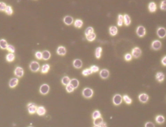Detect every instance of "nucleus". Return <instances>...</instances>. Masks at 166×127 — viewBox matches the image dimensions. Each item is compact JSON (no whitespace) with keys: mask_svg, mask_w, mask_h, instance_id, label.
<instances>
[{"mask_svg":"<svg viewBox=\"0 0 166 127\" xmlns=\"http://www.w3.org/2000/svg\"><path fill=\"white\" fill-rule=\"evenodd\" d=\"M74 22V19L70 15H67L63 18V22L67 25L70 26Z\"/></svg>","mask_w":166,"mask_h":127,"instance_id":"obj_12","label":"nucleus"},{"mask_svg":"<svg viewBox=\"0 0 166 127\" xmlns=\"http://www.w3.org/2000/svg\"><path fill=\"white\" fill-rule=\"evenodd\" d=\"M148 95L145 93H142L139 95L138 96L139 101L143 103H146L147 102L149 99Z\"/></svg>","mask_w":166,"mask_h":127,"instance_id":"obj_14","label":"nucleus"},{"mask_svg":"<svg viewBox=\"0 0 166 127\" xmlns=\"http://www.w3.org/2000/svg\"><path fill=\"white\" fill-rule=\"evenodd\" d=\"M146 32L145 27L142 25L138 26L136 30V33L139 37H143L145 36Z\"/></svg>","mask_w":166,"mask_h":127,"instance_id":"obj_5","label":"nucleus"},{"mask_svg":"<svg viewBox=\"0 0 166 127\" xmlns=\"http://www.w3.org/2000/svg\"><path fill=\"white\" fill-rule=\"evenodd\" d=\"M15 56L14 53H9L6 55V59L8 62H12L15 60Z\"/></svg>","mask_w":166,"mask_h":127,"instance_id":"obj_24","label":"nucleus"},{"mask_svg":"<svg viewBox=\"0 0 166 127\" xmlns=\"http://www.w3.org/2000/svg\"><path fill=\"white\" fill-rule=\"evenodd\" d=\"M93 73H96L99 70V68L98 66L96 65H92L91 66L90 68Z\"/></svg>","mask_w":166,"mask_h":127,"instance_id":"obj_42","label":"nucleus"},{"mask_svg":"<svg viewBox=\"0 0 166 127\" xmlns=\"http://www.w3.org/2000/svg\"><path fill=\"white\" fill-rule=\"evenodd\" d=\"M8 44L6 40L4 39H2L0 40V48L2 49H6Z\"/></svg>","mask_w":166,"mask_h":127,"instance_id":"obj_28","label":"nucleus"},{"mask_svg":"<svg viewBox=\"0 0 166 127\" xmlns=\"http://www.w3.org/2000/svg\"><path fill=\"white\" fill-rule=\"evenodd\" d=\"M132 56L131 54L127 53L124 56V59L126 61H130L132 60Z\"/></svg>","mask_w":166,"mask_h":127,"instance_id":"obj_45","label":"nucleus"},{"mask_svg":"<svg viewBox=\"0 0 166 127\" xmlns=\"http://www.w3.org/2000/svg\"><path fill=\"white\" fill-rule=\"evenodd\" d=\"M35 56L36 59L38 60H40L42 59L43 55L42 52L38 51L35 52Z\"/></svg>","mask_w":166,"mask_h":127,"instance_id":"obj_43","label":"nucleus"},{"mask_svg":"<svg viewBox=\"0 0 166 127\" xmlns=\"http://www.w3.org/2000/svg\"><path fill=\"white\" fill-rule=\"evenodd\" d=\"M142 54V51L139 47H136L132 49L131 54L132 57L137 59L140 57Z\"/></svg>","mask_w":166,"mask_h":127,"instance_id":"obj_8","label":"nucleus"},{"mask_svg":"<svg viewBox=\"0 0 166 127\" xmlns=\"http://www.w3.org/2000/svg\"><path fill=\"white\" fill-rule=\"evenodd\" d=\"M156 78L158 81L160 82H162L164 80L165 75L162 72H158L156 74Z\"/></svg>","mask_w":166,"mask_h":127,"instance_id":"obj_20","label":"nucleus"},{"mask_svg":"<svg viewBox=\"0 0 166 127\" xmlns=\"http://www.w3.org/2000/svg\"><path fill=\"white\" fill-rule=\"evenodd\" d=\"M101 117V112L99 110H96L93 112L92 115V117L93 120L96 119L97 118H99Z\"/></svg>","mask_w":166,"mask_h":127,"instance_id":"obj_33","label":"nucleus"},{"mask_svg":"<svg viewBox=\"0 0 166 127\" xmlns=\"http://www.w3.org/2000/svg\"><path fill=\"white\" fill-rule=\"evenodd\" d=\"M144 126L145 127H156L154 123L151 122H147L145 123Z\"/></svg>","mask_w":166,"mask_h":127,"instance_id":"obj_46","label":"nucleus"},{"mask_svg":"<svg viewBox=\"0 0 166 127\" xmlns=\"http://www.w3.org/2000/svg\"><path fill=\"white\" fill-rule=\"evenodd\" d=\"M148 8L150 12H155L157 10V5L154 2H150L148 6Z\"/></svg>","mask_w":166,"mask_h":127,"instance_id":"obj_18","label":"nucleus"},{"mask_svg":"<svg viewBox=\"0 0 166 127\" xmlns=\"http://www.w3.org/2000/svg\"><path fill=\"white\" fill-rule=\"evenodd\" d=\"M102 50V47H97L95 52V55L96 59H99L101 58Z\"/></svg>","mask_w":166,"mask_h":127,"instance_id":"obj_27","label":"nucleus"},{"mask_svg":"<svg viewBox=\"0 0 166 127\" xmlns=\"http://www.w3.org/2000/svg\"><path fill=\"white\" fill-rule=\"evenodd\" d=\"M123 16L124 23L126 26H129L131 23V19L129 15L125 14Z\"/></svg>","mask_w":166,"mask_h":127,"instance_id":"obj_22","label":"nucleus"},{"mask_svg":"<svg viewBox=\"0 0 166 127\" xmlns=\"http://www.w3.org/2000/svg\"><path fill=\"white\" fill-rule=\"evenodd\" d=\"M160 9L161 10L165 11L166 9V1L165 0L162 1L160 6Z\"/></svg>","mask_w":166,"mask_h":127,"instance_id":"obj_44","label":"nucleus"},{"mask_svg":"<svg viewBox=\"0 0 166 127\" xmlns=\"http://www.w3.org/2000/svg\"><path fill=\"white\" fill-rule=\"evenodd\" d=\"M28 127H34L33 126H28Z\"/></svg>","mask_w":166,"mask_h":127,"instance_id":"obj_50","label":"nucleus"},{"mask_svg":"<svg viewBox=\"0 0 166 127\" xmlns=\"http://www.w3.org/2000/svg\"><path fill=\"white\" fill-rule=\"evenodd\" d=\"M7 4L4 2H0V11H5L7 6Z\"/></svg>","mask_w":166,"mask_h":127,"instance_id":"obj_41","label":"nucleus"},{"mask_svg":"<svg viewBox=\"0 0 166 127\" xmlns=\"http://www.w3.org/2000/svg\"><path fill=\"white\" fill-rule=\"evenodd\" d=\"M75 89L70 84L66 86V90L67 92L69 93H71L73 92Z\"/></svg>","mask_w":166,"mask_h":127,"instance_id":"obj_39","label":"nucleus"},{"mask_svg":"<svg viewBox=\"0 0 166 127\" xmlns=\"http://www.w3.org/2000/svg\"><path fill=\"white\" fill-rule=\"evenodd\" d=\"M161 63H162V64L163 65V66H166V56L165 55L162 58V60H161Z\"/></svg>","mask_w":166,"mask_h":127,"instance_id":"obj_47","label":"nucleus"},{"mask_svg":"<svg viewBox=\"0 0 166 127\" xmlns=\"http://www.w3.org/2000/svg\"><path fill=\"white\" fill-rule=\"evenodd\" d=\"M113 103L114 105L118 106L122 103L123 98L122 96L119 94H116L113 96L112 99Z\"/></svg>","mask_w":166,"mask_h":127,"instance_id":"obj_7","label":"nucleus"},{"mask_svg":"<svg viewBox=\"0 0 166 127\" xmlns=\"http://www.w3.org/2000/svg\"><path fill=\"white\" fill-rule=\"evenodd\" d=\"M50 90V86L48 84H44L40 86L39 88V92L42 95H46L49 93Z\"/></svg>","mask_w":166,"mask_h":127,"instance_id":"obj_6","label":"nucleus"},{"mask_svg":"<svg viewBox=\"0 0 166 127\" xmlns=\"http://www.w3.org/2000/svg\"><path fill=\"white\" fill-rule=\"evenodd\" d=\"M46 110L43 106H40L38 107L36 113L39 116H43L45 115L46 113Z\"/></svg>","mask_w":166,"mask_h":127,"instance_id":"obj_17","label":"nucleus"},{"mask_svg":"<svg viewBox=\"0 0 166 127\" xmlns=\"http://www.w3.org/2000/svg\"><path fill=\"white\" fill-rule=\"evenodd\" d=\"M103 122V119L102 117H101L98 118L94 120L93 124L94 125L99 126Z\"/></svg>","mask_w":166,"mask_h":127,"instance_id":"obj_38","label":"nucleus"},{"mask_svg":"<svg viewBox=\"0 0 166 127\" xmlns=\"http://www.w3.org/2000/svg\"><path fill=\"white\" fill-rule=\"evenodd\" d=\"M82 65H83L82 62L79 59H75L73 62V65L74 67L78 69L82 68Z\"/></svg>","mask_w":166,"mask_h":127,"instance_id":"obj_15","label":"nucleus"},{"mask_svg":"<svg viewBox=\"0 0 166 127\" xmlns=\"http://www.w3.org/2000/svg\"><path fill=\"white\" fill-rule=\"evenodd\" d=\"M156 123L159 124H163L165 122L164 117L162 115H158L155 118Z\"/></svg>","mask_w":166,"mask_h":127,"instance_id":"obj_26","label":"nucleus"},{"mask_svg":"<svg viewBox=\"0 0 166 127\" xmlns=\"http://www.w3.org/2000/svg\"><path fill=\"white\" fill-rule=\"evenodd\" d=\"M5 12L7 15H11L14 13V10L11 6L7 5Z\"/></svg>","mask_w":166,"mask_h":127,"instance_id":"obj_36","label":"nucleus"},{"mask_svg":"<svg viewBox=\"0 0 166 127\" xmlns=\"http://www.w3.org/2000/svg\"><path fill=\"white\" fill-rule=\"evenodd\" d=\"M19 82V80L18 78L14 77V78H11L9 81V87L10 88H14L17 86Z\"/></svg>","mask_w":166,"mask_h":127,"instance_id":"obj_11","label":"nucleus"},{"mask_svg":"<svg viewBox=\"0 0 166 127\" xmlns=\"http://www.w3.org/2000/svg\"><path fill=\"white\" fill-rule=\"evenodd\" d=\"M57 53L59 55H65L67 53L66 49L64 46H59L57 49Z\"/></svg>","mask_w":166,"mask_h":127,"instance_id":"obj_16","label":"nucleus"},{"mask_svg":"<svg viewBox=\"0 0 166 127\" xmlns=\"http://www.w3.org/2000/svg\"><path fill=\"white\" fill-rule=\"evenodd\" d=\"M94 32V28L91 26H89L86 29L85 31L84 34L85 36H86L87 35Z\"/></svg>","mask_w":166,"mask_h":127,"instance_id":"obj_37","label":"nucleus"},{"mask_svg":"<svg viewBox=\"0 0 166 127\" xmlns=\"http://www.w3.org/2000/svg\"><path fill=\"white\" fill-rule=\"evenodd\" d=\"M109 34L112 36H115L117 34L118 32V27L115 26H111L109 27Z\"/></svg>","mask_w":166,"mask_h":127,"instance_id":"obj_19","label":"nucleus"},{"mask_svg":"<svg viewBox=\"0 0 166 127\" xmlns=\"http://www.w3.org/2000/svg\"><path fill=\"white\" fill-rule=\"evenodd\" d=\"M74 25L76 28H81L83 26V21L80 19H77L74 22Z\"/></svg>","mask_w":166,"mask_h":127,"instance_id":"obj_25","label":"nucleus"},{"mask_svg":"<svg viewBox=\"0 0 166 127\" xmlns=\"http://www.w3.org/2000/svg\"><path fill=\"white\" fill-rule=\"evenodd\" d=\"M122 98L123 100L126 104H132V100L128 95H124Z\"/></svg>","mask_w":166,"mask_h":127,"instance_id":"obj_34","label":"nucleus"},{"mask_svg":"<svg viewBox=\"0 0 166 127\" xmlns=\"http://www.w3.org/2000/svg\"><path fill=\"white\" fill-rule=\"evenodd\" d=\"M162 43L159 40H156L153 41L151 44V47L154 50H159L162 47Z\"/></svg>","mask_w":166,"mask_h":127,"instance_id":"obj_9","label":"nucleus"},{"mask_svg":"<svg viewBox=\"0 0 166 127\" xmlns=\"http://www.w3.org/2000/svg\"><path fill=\"white\" fill-rule=\"evenodd\" d=\"M24 73V70L21 66H17L14 70V75L18 78H20L23 77Z\"/></svg>","mask_w":166,"mask_h":127,"instance_id":"obj_4","label":"nucleus"},{"mask_svg":"<svg viewBox=\"0 0 166 127\" xmlns=\"http://www.w3.org/2000/svg\"><path fill=\"white\" fill-rule=\"evenodd\" d=\"M82 96L86 98H90L93 96L94 92L92 89L90 88H85L82 92Z\"/></svg>","mask_w":166,"mask_h":127,"instance_id":"obj_1","label":"nucleus"},{"mask_svg":"<svg viewBox=\"0 0 166 127\" xmlns=\"http://www.w3.org/2000/svg\"><path fill=\"white\" fill-rule=\"evenodd\" d=\"M27 107L29 113L33 115L36 113L38 106L34 103H30L27 104Z\"/></svg>","mask_w":166,"mask_h":127,"instance_id":"obj_3","label":"nucleus"},{"mask_svg":"<svg viewBox=\"0 0 166 127\" xmlns=\"http://www.w3.org/2000/svg\"><path fill=\"white\" fill-rule=\"evenodd\" d=\"M99 75L101 79H107L109 77L110 75L109 71L106 69H101L99 72Z\"/></svg>","mask_w":166,"mask_h":127,"instance_id":"obj_13","label":"nucleus"},{"mask_svg":"<svg viewBox=\"0 0 166 127\" xmlns=\"http://www.w3.org/2000/svg\"><path fill=\"white\" fill-rule=\"evenodd\" d=\"M29 67L31 71L33 72H37L40 70V66L39 62L35 61H32L30 64Z\"/></svg>","mask_w":166,"mask_h":127,"instance_id":"obj_2","label":"nucleus"},{"mask_svg":"<svg viewBox=\"0 0 166 127\" xmlns=\"http://www.w3.org/2000/svg\"><path fill=\"white\" fill-rule=\"evenodd\" d=\"M156 34L160 38H163L166 35V30L165 28L163 27H160L158 28Z\"/></svg>","mask_w":166,"mask_h":127,"instance_id":"obj_10","label":"nucleus"},{"mask_svg":"<svg viewBox=\"0 0 166 127\" xmlns=\"http://www.w3.org/2000/svg\"><path fill=\"white\" fill-rule=\"evenodd\" d=\"M70 84L75 89H76L78 87L80 83L78 79L74 78L71 79Z\"/></svg>","mask_w":166,"mask_h":127,"instance_id":"obj_29","label":"nucleus"},{"mask_svg":"<svg viewBox=\"0 0 166 127\" xmlns=\"http://www.w3.org/2000/svg\"><path fill=\"white\" fill-rule=\"evenodd\" d=\"M6 50L11 53H14L15 51V47L11 44H8Z\"/></svg>","mask_w":166,"mask_h":127,"instance_id":"obj_40","label":"nucleus"},{"mask_svg":"<svg viewBox=\"0 0 166 127\" xmlns=\"http://www.w3.org/2000/svg\"><path fill=\"white\" fill-rule=\"evenodd\" d=\"M93 127H99V126L98 125H94Z\"/></svg>","mask_w":166,"mask_h":127,"instance_id":"obj_49","label":"nucleus"},{"mask_svg":"<svg viewBox=\"0 0 166 127\" xmlns=\"http://www.w3.org/2000/svg\"><path fill=\"white\" fill-rule=\"evenodd\" d=\"M50 66L48 64H46L42 66L41 68V72L43 74H46L49 72L50 69Z\"/></svg>","mask_w":166,"mask_h":127,"instance_id":"obj_21","label":"nucleus"},{"mask_svg":"<svg viewBox=\"0 0 166 127\" xmlns=\"http://www.w3.org/2000/svg\"><path fill=\"white\" fill-rule=\"evenodd\" d=\"M70 80H71V79L68 76H65L62 78L61 82L63 85L66 86L67 85L70 84Z\"/></svg>","mask_w":166,"mask_h":127,"instance_id":"obj_30","label":"nucleus"},{"mask_svg":"<svg viewBox=\"0 0 166 127\" xmlns=\"http://www.w3.org/2000/svg\"><path fill=\"white\" fill-rule=\"evenodd\" d=\"M43 58L42 59L46 61L50 59L51 57L50 52L47 50H45L42 52Z\"/></svg>","mask_w":166,"mask_h":127,"instance_id":"obj_23","label":"nucleus"},{"mask_svg":"<svg viewBox=\"0 0 166 127\" xmlns=\"http://www.w3.org/2000/svg\"><path fill=\"white\" fill-rule=\"evenodd\" d=\"M124 23L123 16L122 15H119L118 17L117 25L119 27H121Z\"/></svg>","mask_w":166,"mask_h":127,"instance_id":"obj_32","label":"nucleus"},{"mask_svg":"<svg viewBox=\"0 0 166 127\" xmlns=\"http://www.w3.org/2000/svg\"><path fill=\"white\" fill-rule=\"evenodd\" d=\"M82 74L84 76H88L93 74L90 68H86L83 69L82 72Z\"/></svg>","mask_w":166,"mask_h":127,"instance_id":"obj_35","label":"nucleus"},{"mask_svg":"<svg viewBox=\"0 0 166 127\" xmlns=\"http://www.w3.org/2000/svg\"><path fill=\"white\" fill-rule=\"evenodd\" d=\"M96 37V34L94 32L86 36V38L88 41L90 42H92L95 40Z\"/></svg>","mask_w":166,"mask_h":127,"instance_id":"obj_31","label":"nucleus"},{"mask_svg":"<svg viewBox=\"0 0 166 127\" xmlns=\"http://www.w3.org/2000/svg\"><path fill=\"white\" fill-rule=\"evenodd\" d=\"M99 127H107V123L104 121L99 125Z\"/></svg>","mask_w":166,"mask_h":127,"instance_id":"obj_48","label":"nucleus"}]
</instances>
